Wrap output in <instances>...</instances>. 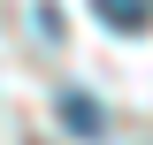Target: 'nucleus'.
Returning <instances> with one entry per match:
<instances>
[{
  "label": "nucleus",
  "instance_id": "nucleus-1",
  "mask_svg": "<svg viewBox=\"0 0 153 145\" xmlns=\"http://www.w3.org/2000/svg\"><path fill=\"white\" fill-rule=\"evenodd\" d=\"M92 8H100V23H107V31H123V38L146 31V0H92Z\"/></svg>",
  "mask_w": 153,
  "mask_h": 145
},
{
  "label": "nucleus",
  "instance_id": "nucleus-2",
  "mask_svg": "<svg viewBox=\"0 0 153 145\" xmlns=\"http://www.w3.org/2000/svg\"><path fill=\"white\" fill-rule=\"evenodd\" d=\"M61 122H69V130H84V138H92V130L107 122V115H100L92 99H76V92H69V99H61Z\"/></svg>",
  "mask_w": 153,
  "mask_h": 145
}]
</instances>
